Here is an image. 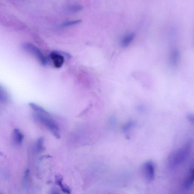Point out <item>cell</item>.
Segmentation results:
<instances>
[{
  "label": "cell",
  "instance_id": "cell-1",
  "mask_svg": "<svg viewBox=\"0 0 194 194\" xmlns=\"http://www.w3.org/2000/svg\"><path fill=\"white\" fill-rule=\"evenodd\" d=\"M192 146V142L188 141L178 149L171 153L168 160L169 167L171 168H175L184 162L189 155Z\"/></svg>",
  "mask_w": 194,
  "mask_h": 194
},
{
  "label": "cell",
  "instance_id": "cell-9",
  "mask_svg": "<svg viewBox=\"0 0 194 194\" xmlns=\"http://www.w3.org/2000/svg\"><path fill=\"white\" fill-rule=\"evenodd\" d=\"M13 140L17 144H20L22 143L24 136L23 134L20 132L18 129L13 130Z\"/></svg>",
  "mask_w": 194,
  "mask_h": 194
},
{
  "label": "cell",
  "instance_id": "cell-8",
  "mask_svg": "<svg viewBox=\"0 0 194 194\" xmlns=\"http://www.w3.org/2000/svg\"><path fill=\"white\" fill-rule=\"evenodd\" d=\"M179 58V53L178 50L174 49L171 51L170 55V62L171 65L175 66L178 63Z\"/></svg>",
  "mask_w": 194,
  "mask_h": 194
},
{
  "label": "cell",
  "instance_id": "cell-15",
  "mask_svg": "<svg viewBox=\"0 0 194 194\" xmlns=\"http://www.w3.org/2000/svg\"><path fill=\"white\" fill-rule=\"evenodd\" d=\"M187 119L190 122L194 124V114H189L187 116Z\"/></svg>",
  "mask_w": 194,
  "mask_h": 194
},
{
  "label": "cell",
  "instance_id": "cell-4",
  "mask_svg": "<svg viewBox=\"0 0 194 194\" xmlns=\"http://www.w3.org/2000/svg\"><path fill=\"white\" fill-rule=\"evenodd\" d=\"M142 175L147 182H151L154 179L155 167L152 162H148L144 163L142 167Z\"/></svg>",
  "mask_w": 194,
  "mask_h": 194
},
{
  "label": "cell",
  "instance_id": "cell-14",
  "mask_svg": "<svg viewBox=\"0 0 194 194\" xmlns=\"http://www.w3.org/2000/svg\"><path fill=\"white\" fill-rule=\"evenodd\" d=\"M83 9V6L80 5H73L70 6L69 10L72 12H77L80 11Z\"/></svg>",
  "mask_w": 194,
  "mask_h": 194
},
{
  "label": "cell",
  "instance_id": "cell-2",
  "mask_svg": "<svg viewBox=\"0 0 194 194\" xmlns=\"http://www.w3.org/2000/svg\"><path fill=\"white\" fill-rule=\"evenodd\" d=\"M44 115L45 114L38 112L34 113L33 116L34 119L39 121L40 123H42L48 129L56 138L59 139L60 135L58 132L59 128L57 125L52 119L45 116Z\"/></svg>",
  "mask_w": 194,
  "mask_h": 194
},
{
  "label": "cell",
  "instance_id": "cell-11",
  "mask_svg": "<svg viewBox=\"0 0 194 194\" xmlns=\"http://www.w3.org/2000/svg\"><path fill=\"white\" fill-rule=\"evenodd\" d=\"M29 106L33 110H35V111H37L38 113H41V114H45L46 115H49L50 114L45 110L44 109L40 107V106H38L35 103H30L29 104Z\"/></svg>",
  "mask_w": 194,
  "mask_h": 194
},
{
  "label": "cell",
  "instance_id": "cell-16",
  "mask_svg": "<svg viewBox=\"0 0 194 194\" xmlns=\"http://www.w3.org/2000/svg\"><path fill=\"white\" fill-rule=\"evenodd\" d=\"M29 170L27 169L25 171V175H24V178L23 179V183H26L28 177L29 176Z\"/></svg>",
  "mask_w": 194,
  "mask_h": 194
},
{
  "label": "cell",
  "instance_id": "cell-7",
  "mask_svg": "<svg viewBox=\"0 0 194 194\" xmlns=\"http://www.w3.org/2000/svg\"><path fill=\"white\" fill-rule=\"evenodd\" d=\"M135 36V34L134 33H131L124 36L121 40V46L123 47H128L134 40Z\"/></svg>",
  "mask_w": 194,
  "mask_h": 194
},
{
  "label": "cell",
  "instance_id": "cell-12",
  "mask_svg": "<svg viewBox=\"0 0 194 194\" xmlns=\"http://www.w3.org/2000/svg\"><path fill=\"white\" fill-rule=\"evenodd\" d=\"M44 140V139L43 137H41L37 141L36 149L38 152H41L45 149L43 145Z\"/></svg>",
  "mask_w": 194,
  "mask_h": 194
},
{
  "label": "cell",
  "instance_id": "cell-10",
  "mask_svg": "<svg viewBox=\"0 0 194 194\" xmlns=\"http://www.w3.org/2000/svg\"><path fill=\"white\" fill-rule=\"evenodd\" d=\"M56 182L57 184L60 187L62 191L63 192L66 193L70 194L71 193L70 188L69 187L64 186L62 184V180H63V177L62 176H55Z\"/></svg>",
  "mask_w": 194,
  "mask_h": 194
},
{
  "label": "cell",
  "instance_id": "cell-5",
  "mask_svg": "<svg viewBox=\"0 0 194 194\" xmlns=\"http://www.w3.org/2000/svg\"><path fill=\"white\" fill-rule=\"evenodd\" d=\"M63 54L57 51H53L50 53L49 57L55 68H60L63 65L65 62Z\"/></svg>",
  "mask_w": 194,
  "mask_h": 194
},
{
  "label": "cell",
  "instance_id": "cell-6",
  "mask_svg": "<svg viewBox=\"0 0 194 194\" xmlns=\"http://www.w3.org/2000/svg\"><path fill=\"white\" fill-rule=\"evenodd\" d=\"M194 186V165L191 168L188 176L183 182L182 187L185 190H188Z\"/></svg>",
  "mask_w": 194,
  "mask_h": 194
},
{
  "label": "cell",
  "instance_id": "cell-13",
  "mask_svg": "<svg viewBox=\"0 0 194 194\" xmlns=\"http://www.w3.org/2000/svg\"><path fill=\"white\" fill-rule=\"evenodd\" d=\"M81 22V20H74L71 21H69V22H65L61 25L62 27H67L73 26L77 24H79Z\"/></svg>",
  "mask_w": 194,
  "mask_h": 194
},
{
  "label": "cell",
  "instance_id": "cell-3",
  "mask_svg": "<svg viewBox=\"0 0 194 194\" xmlns=\"http://www.w3.org/2000/svg\"><path fill=\"white\" fill-rule=\"evenodd\" d=\"M22 49L25 51L34 55L42 65H47L48 60L40 50L35 45L29 42L24 43L22 45Z\"/></svg>",
  "mask_w": 194,
  "mask_h": 194
}]
</instances>
